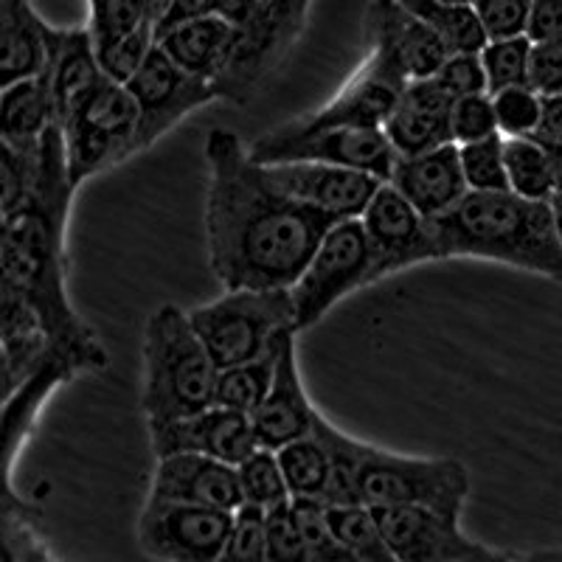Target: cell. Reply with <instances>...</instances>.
Returning <instances> with one entry per match:
<instances>
[{
	"label": "cell",
	"instance_id": "cell-9",
	"mask_svg": "<svg viewBox=\"0 0 562 562\" xmlns=\"http://www.w3.org/2000/svg\"><path fill=\"white\" fill-rule=\"evenodd\" d=\"M138 104L127 85L104 79L99 90L63 127L70 178L79 186L135 155Z\"/></svg>",
	"mask_w": 562,
	"mask_h": 562
},
{
	"label": "cell",
	"instance_id": "cell-16",
	"mask_svg": "<svg viewBox=\"0 0 562 562\" xmlns=\"http://www.w3.org/2000/svg\"><path fill=\"white\" fill-rule=\"evenodd\" d=\"M270 183L299 203L318 209L335 220L360 217L385 180L360 169L333 167L318 160H281L262 164Z\"/></svg>",
	"mask_w": 562,
	"mask_h": 562
},
{
	"label": "cell",
	"instance_id": "cell-43",
	"mask_svg": "<svg viewBox=\"0 0 562 562\" xmlns=\"http://www.w3.org/2000/svg\"><path fill=\"white\" fill-rule=\"evenodd\" d=\"M158 43V34H155V26L144 23L140 29L130 32L127 37L115 40L113 45L102 48L99 54V63H102V70L108 74L113 82H122L127 85L130 79L135 77L140 70V65L147 63L149 52L155 48Z\"/></svg>",
	"mask_w": 562,
	"mask_h": 562
},
{
	"label": "cell",
	"instance_id": "cell-53",
	"mask_svg": "<svg viewBox=\"0 0 562 562\" xmlns=\"http://www.w3.org/2000/svg\"><path fill=\"white\" fill-rule=\"evenodd\" d=\"M551 211H554L557 234H560V239H562V194H554V198H551Z\"/></svg>",
	"mask_w": 562,
	"mask_h": 562
},
{
	"label": "cell",
	"instance_id": "cell-22",
	"mask_svg": "<svg viewBox=\"0 0 562 562\" xmlns=\"http://www.w3.org/2000/svg\"><path fill=\"white\" fill-rule=\"evenodd\" d=\"M389 183H394L428 220L448 214L470 192L456 140L428 153L400 155Z\"/></svg>",
	"mask_w": 562,
	"mask_h": 562
},
{
	"label": "cell",
	"instance_id": "cell-15",
	"mask_svg": "<svg viewBox=\"0 0 562 562\" xmlns=\"http://www.w3.org/2000/svg\"><path fill=\"white\" fill-rule=\"evenodd\" d=\"M366 34L371 45L366 59L400 85L436 77L441 63L450 57L439 34L400 0H371L366 12Z\"/></svg>",
	"mask_w": 562,
	"mask_h": 562
},
{
	"label": "cell",
	"instance_id": "cell-38",
	"mask_svg": "<svg viewBox=\"0 0 562 562\" xmlns=\"http://www.w3.org/2000/svg\"><path fill=\"white\" fill-rule=\"evenodd\" d=\"M531 45H535V40L529 34L495 37L484 45L481 59H484L490 93H498V90L512 88V85H529Z\"/></svg>",
	"mask_w": 562,
	"mask_h": 562
},
{
	"label": "cell",
	"instance_id": "cell-30",
	"mask_svg": "<svg viewBox=\"0 0 562 562\" xmlns=\"http://www.w3.org/2000/svg\"><path fill=\"white\" fill-rule=\"evenodd\" d=\"M279 351L281 346L279 349L268 351V355H262V358L248 360V363L220 369L217 391H214V405H223V408L243 411V414L254 416V411L265 403L270 383H273Z\"/></svg>",
	"mask_w": 562,
	"mask_h": 562
},
{
	"label": "cell",
	"instance_id": "cell-29",
	"mask_svg": "<svg viewBox=\"0 0 562 562\" xmlns=\"http://www.w3.org/2000/svg\"><path fill=\"white\" fill-rule=\"evenodd\" d=\"M400 3L434 29L450 54H481L490 43V34L473 3H456V0H400Z\"/></svg>",
	"mask_w": 562,
	"mask_h": 562
},
{
	"label": "cell",
	"instance_id": "cell-12",
	"mask_svg": "<svg viewBox=\"0 0 562 562\" xmlns=\"http://www.w3.org/2000/svg\"><path fill=\"white\" fill-rule=\"evenodd\" d=\"M396 562H509L520 554L490 549L461 529V518L425 506H374Z\"/></svg>",
	"mask_w": 562,
	"mask_h": 562
},
{
	"label": "cell",
	"instance_id": "cell-31",
	"mask_svg": "<svg viewBox=\"0 0 562 562\" xmlns=\"http://www.w3.org/2000/svg\"><path fill=\"white\" fill-rule=\"evenodd\" d=\"M329 524L335 537L355 562H396L380 529L378 509L369 504L329 506Z\"/></svg>",
	"mask_w": 562,
	"mask_h": 562
},
{
	"label": "cell",
	"instance_id": "cell-13",
	"mask_svg": "<svg viewBox=\"0 0 562 562\" xmlns=\"http://www.w3.org/2000/svg\"><path fill=\"white\" fill-rule=\"evenodd\" d=\"M135 104H138V133H135V155L149 149L158 138L178 127L186 115L205 108L217 99L214 85L180 68L158 43L149 52L147 63L127 82Z\"/></svg>",
	"mask_w": 562,
	"mask_h": 562
},
{
	"label": "cell",
	"instance_id": "cell-48",
	"mask_svg": "<svg viewBox=\"0 0 562 562\" xmlns=\"http://www.w3.org/2000/svg\"><path fill=\"white\" fill-rule=\"evenodd\" d=\"M529 85L540 97L562 93V37L535 40L529 59Z\"/></svg>",
	"mask_w": 562,
	"mask_h": 562
},
{
	"label": "cell",
	"instance_id": "cell-21",
	"mask_svg": "<svg viewBox=\"0 0 562 562\" xmlns=\"http://www.w3.org/2000/svg\"><path fill=\"white\" fill-rule=\"evenodd\" d=\"M453 102L456 99L434 77L405 85L389 122L383 124L396 155H419L453 144V127H450Z\"/></svg>",
	"mask_w": 562,
	"mask_h": 562
},
{
	"label": "cell",
	"instance_id": "cell-3",
	"mask_svg": "<svg viewBox=\"0 0 562 562\" xmlns=\"http://www.w3.org/2000/svg\"><path fill=\"white\" fill-rule=\"evenodd\" d=\"M439 259H484L562 284V239L551 200L515 192H467L434 220Z\"/></svg>",
	"mask_w": 562,
	"mask_h": 562
},
{
	"label": "cell",
	"instance_id": "cell-20",
	"mask_svg": "<svg viewBox=\"0 0 562 562\" xmlns=\"http://www.w3.org/2000/svg\"><path fill=\"white\" fill-rule=\"evenodd\" d=\"M403 90L405 85L385 77L383 70L366 59L333 102L281 127L290 133H313L329 127H383Z\"/></svg>",
	"mask_w": 562,
	"mask_h": 562
},
{
	"label": "cell",
	"instance_id": "cell-54",
	"mask_svg": "<svg viewBox=\"0 0 562 562\" xmlns=\"http://www.w3.org/2000/svg\"><path fill=\"white\" fill-rule=\"evenodd\" d=\"M524 560H540V562H562V551H537V554L524 557Z\"/></svg>",
	"mask_w": 562,
	"mask_h": 562
},
{
	"label": "cell",
	"instance_id": "cell-28",
	"mask_svg": "<svg viewBox=\"0 0 562 562\" xmlns=\"http://www.w3.org/2000/svg\"><path fill=\"white\" fill-rule=\"evenodd\" d=\"M57 124L52 99V82L48 74L3 88V104H0V140L14 144H37L43 133Z\"/></svg>",
	"mask_w": 562,
	"mask_h": 562
},
{
	"label": "cell",
	"instance_id": "cell-47",
	"mask_svg": "<svg viewBox=\"0 0 562 562\" xmlns=\"http://www.w3.org/2000/svg\"><path fill=\"white\" fill-rule=\"evenodd\" d=\"M473 7L490 40H495L529 32L535 0H473Z\"/></svg>",
	"mask_w": 562,
	"mask_h": 562
},
{
	"label": "cell",
	"instance_id": "cell-34",
	"mask_svg": "<svg viewBox=\"0 0 562 562\" xmlns=\"http://www.w3.org/2000/svg\"><path fill=\"white\" fill-rule=\"evenodd\" d=\"M3 560H52L43 540L40 515L18 498L14 486L3 490Z\"/></svg>",
	"mask_w": 562,
	"mask_h": 562
},
{
	"label": "cell",
	"instance_id": "cell-26",
	"mask_svg": "<svg viewBox=\"0 0 562 562\" xmlns=\"http://www.w3.org/2000/svg\"><path fill=\"white\" fill-rule=\"evenodd\" d=\"M74 378H79L77 366L63 355H54L48 363L34 371L26 383H20L12 394H3V473H7V486H14V459L37 425L40 408L48 403L54 391L68 385Z\"/></svg>",
	"mask_w": 562,
	"mask_h": 562
},
{
	"label": "cell",
	"instance_id": "cell-42",
	"mask_svg": "<svg viewBox=\"0 0 562 562\" xmlns=\"http://www.w3.org/2000/svg\"><path fill=\"white\" fill-rule=\"evenodd\" d=\"M498 130L504 138H526L540 130L543 119V97L531 85H512V88L492 93Z\"/></svg>",
	"mask_w": 562,
	"mask_h": 562
},
{
	"label": "cell",
	"instance_id": "cell-24",
	"mask_svg": "<svg viewBox=\"0 0 562 562\" xmlns=\"http://www.w3.org/2000/svg\"><path fill=\"white\" fill-rule=\"evenodd\" d=\"M0 340H3V394H12L40 366L59 355L32 304L3 284H0Z\"/></svg>",
	"mask_w": 562,
	"mask_h": 562
},
{
	"label": "cell",
	"instance_id": "cell-8",
	"mask_svg": "<svg viewBox=\"0 0 562 562\" xmlns=\"http://www.w3.org/2000/svg\"><path fill=\"white\" fill-rule=\"evenodd\" d=\"M366 284H371V248L363 220H338L290 288L299 333L318 324L340 299Z\"/></svg>",
	"mask_w": 562,
	"mask_h": 562
},
{
	"label": "cell",
	"instance_id": "cell-52",
	"mask_svg": "<svg viewBox=\"0 0 562 562\" xmlns=\"http://www.w3.org/2000/svg\"><path fill=\"white\" fill-rule=\"evenodd\" d=\"M144 3H147V23H153L155 34H158V26L169 14V9H172L175 0H144Z\"/></svg>",
	"mask_w": 562,
	"mask_h": 562
},
{
	"label": "cell",
	"instance_id": "cell-49",
	"mask_svg": "<svg viewBox=\"0 0 562 562\" xmlns=\"http://www.w3.org/2000/svg\"><path fill=\"white\" fill-rule=\"evenodd\" d=\"M531 40H557L562 37V0H535L529 20Z\"/></svg>",
	"mask_w": 562,
	"mask_h": 562
},
{
	"label": "cell",
	"instance_id": "cell-35",
	"mask_svg": "<svg viewBox=\"0 0 562 562\" xmlns=\"http://www.w3.org/2000/svg\"><path fill=\"white\" fill-rule=\"evenodd\" d=\"M459 158L470 192H512L506 175V138L501 133L459 144Z\"/></svg>",
	"mask_w": 562,
	"mask_h": 562
},
{
	"label": "cell",
	"instance_id": "cell-27",
	"mask_svg": "<svg viewBox=\"0 0 562 562\" xmlns=\"http://www.w3.org/2000/svg\"><path fill=\"white\" fill-rule=\"evenodd\" d=\"M231 43H234V23L220 14L189 20L158 34V45L180 68L209 82H214L223 70Z\"/></svg>",
	"mask_w": 562,
	"mask_h": 562
},
{
	"label": "cell",
	"instance_id": "cell-6",
	"mask_svg": "<svg viewBox=\"0 0 562 562\" xmlns=\"http://www.w3.org/2000/svg\"><path fill=\"white\" fill-rule=\"evenodd\" d=\"M360 501L369 506H425L461 518L473 479L459 459H422L374 448L358 439Z\"/></svg>",
	"mask_w": 562,
	"mask_h": 562
},
{
	"label": "cell",
	"instance_id": "cell-23",
	"mask_svg": "<svg viewBox=\"0 0 562 562\" xmlns=\"http://www.w3.org/2000/svg\"><path fill=\"white\" fill-rule=\"evenodd\" d=\"M48 82H52L54 113L57 124H65L79 113L85 102L108 79L99 63L97 45L88 29H54L52 32V57H48Z\"/></svg>",
	"mask_w": 562,
	"mask_h": 562
},
{
	"label": "cell",
	"instance_id": "cell-51",
	"mask_svg": "<svg viewBox=\"0 0 562 562\" xmlns=\"http://www.w3.org/2000/svg\"><path fill=\"white\" fill-rule=\"evenodd\" d=\"M537 138V135H535ZM543 140V138H540ZM551 164V180H554V194H562V144L560 140H543Z\"/></svg>",
	"mask_w": 562,
	"mask_h": 562
},
{
	"label": "cell",
	"instance_id": "cell-10",
	"mask_svg": "<svg viewBox=\"0 0 562 562\" xmlns=\"http://www.w3.org/2000/svg\"><path fill=\"white\" fill-rule=\"evenodd\" d=\"M250 158L259 164L281 160H318L333 167L360 169L380 180H391L396 149L383 127H329L313 133H290L276 127L256 138L248 147Z\"/></svg>",
	"mask_w": 562,
	"mask_h": 562
},
{
	"label": "cell",
	"instance_id": "cell-39",
	"mask_svg": "<svg viewBox=\"0 0 562 562\" xmlns=\"http://www.w3.org/2000/svg\"><path fill=\"white\" fill-rule=\"evenodd\" d=\"M0 147H3V192H0V200H3V217H7L32 200L40 167V140L37 144L0 140Z\"/></svg>",
	"mask_w": 562,
	"mask_h": 562
},
{
	"label": "cell",
	"instance_id": "cell-18",
	"mask_svg": "<svg viewBox=\"0 0 562 562\" xmlns=\"http://www.w3.org/2000/svg\"><path fill=\"white\" fill-rule=\"evenodd\" d=\"M147 498L214 506L234 512L243 504L237 464L205 453L160 456Z\"/></svg>",
	"mask_w": 562,
	"mask_h": 562
},
{
	"label": "cell",
	"instance_id": "cell-4",
	"mask_svg": "<svg viewBox=\"0 0 562 562\" xmlns=\"http://www.w3.org/2000/svg\"><path fill=\"white\" fill-rule=\"evenodd\" d=\"M144 391L140 411L149 422L180 419L214 405L220 366L194 329L189 313L164 304L144 326Z\"/></svg>",
	"mask_w": 562,
	"mask_h": 562
},
{
	"label": "cell",
	"instance_id": "cell-40",
	"mask_svg": "<svg viewBox=\"0 0 562 562\" xmlns=\"http://www.w3.org/2000/svg\"><path fill=\"white\" fill-rule=\"evenodd\" d=\"M88 32L93 37L97 52L147 23V3L144 0H88Z\"/></svg>",
	"mask_w": 562,
	"mask_h": 562
},
{
	"label": "cell",
	"instance_id": "cell-7",
	"mask_svg": "<svg viewBox=\"0 0 562 562\" xmlns=\"http://www.w3.org/2000/svg\"><path fill=\"white\" fill-rule=\"evenodd\" d=\"M310 7L313 0H254L234 23L228 59L211 82L217 99L248 104L301 37Z\"/></svg>",
	"mask_w": 562,
	"mask_h": 562
},
{
	"label": "cell",
	"instance_id": "cell-1",
	"mask_svg": "<svg viewBox=\"0 0 562 562\" xmlns=\"http://www.w3.org/2000/svg\"><path fill=\"white\" fill-rule=\"evenodd\" d=\"M205 248L225 290L293 288L324 234L338 223L288 198L231 130L205 138Z\"/></svg>",
	"mask_w": 562,
	"mask_h": 562
},
{
	"label": "cell",
	"instance_id": "cell-17",
	"mask_svg": "<svg viewBox=\"0 0 562 562\" xmlns=\"http://www.w3.org/2000/svg\"><path fill=\"white\" fill-rule=\"evenodd\" d=\"M149 445L155 459L172 453H205L228 464H243L259 448V439L248 414L211 405L180 419L149 422Z\"/></svg>",
	"mask_w": 562,
	"mask_h": 562
},
{
	"label": "cell",
	"instance_id": "cell-33",
	"mask_svg": "<svg viewBox=\"0 0 562 562\" xmlns=\"http://www.w3.org/2000/svg\"><path fill=\"white\" fill-rule=\"evenodd\" d=\"M506 175H509V189L515 194H520V198H554L549 153H546L543 140L535 138V135L506 138Z\"/></svg>",
	"mask_w": 562,
	"mask_h": 562
},
{
	"label": "cell",
	"instance_id": "cell-2",
	"mask_svg": "<svg viewBox=\"0 0 562 562\" xmlns=\"http://www.w3.org/2000/svg\"><path fill=\"white\" fill-rule=\"evenodd\" d=\"M77 183L70 178L63 133L52 130L40 140V167L32 200L3 217L0 265L3 288H12L34 307L54 349L77 366L79 374H102L110 355L88 321L68 299V231L70 200Z\"/></svg>",
	"mask_w": 562,
	"mask_h": 562
},
{
	"label": "cell",
	"instance_id": "cell-45",
	"mask_svg": "<svg viewBox=\"0 0 562 562\" xmlns=\"http://www.w3.org/2000/svg\"><path fill=\"white\" fill-rule=\"evenodd\" d=\"M268 560L273 562H310L299 524L293 515V498L268 509Z\"/></svg>",
	"mask_w": 562,
	"mask_h": 562
},
{
	"label": "cell",
	"instance_id": "cell-14",
	"mask_svg": "<svg viewBox=\"0 0 562 562\" xmlns=\"http://www.w3.org/2000/svg\"><path fill=\"white\" fill-rule=\"evenodd\" d=\"M371 248V284L422 262H439L434 220L385 180L360 214Z\"/></svg>",
	"mask_w": 562,
	"mask_h": 562
},
{
	"label": "cell",
	"instance_id": "cell-41",
	"mask_svg": "<svg viewBox=\"0 0 562 562\" xmlns=\"http://www.w3.org/2000/svg\"><path fill=\"white\" fill-rule=\"evenodd\" d=\"M223 562H268V509L259 504H243L234 509Z\"/></svg>",
	"mask_w": 562,
	"mask_h": 562
},
{
	"label": "cell",
	"instance_id": "cell-46",
	"mask_svg": "<svg viewBox=\"0 0 562 562\" xmlns=\"http://www.w3.org/2000/svg\"><path fill=\"white\" fill-rule=\"evenodd\" d=\"M436 82L448 90L453 99L473 97V93H490V85H486V70L481 54H450L441 68L436 70Z\"/></svg>",
	"mask_w": 562,
	"mask_h": 562
},
{
	"label": "cell",
	"instance_id": "cell-11",
	"mask_svg": "<svg viewBox=\"0 0 562 562\" xmlns=\"http://www.w3.org/2000/svg\"><path fill=\"white\" fill-rule=\"evenodd\" d=\"M234 512L147 498L135 524L140 551L153 560L217 562L228 543Z\"/></svg>",
	"mask_w": 562,
	"mask_h": 562
},
{
	"label": "cell",
	"instance_id": "cell-36",
	"mask_svg": "<svg viewBox=\"0 0 562 562\" xmlns=\"http://www.w3.org/2000/svg\"><path fill=\"white\" fill-rule=\"evenodd\" d=\"M293 515L310 562H355L335 537L329 524V504L324 498H293Z\"/></svg>",
	"mask_w": 562,
	"mask_h": 562
},
{
	"label": "cell",
	"instance_id": "cell-19",
	"mask_svg": "<svg viewBox=\"0 0 562 562\" xmlns=\"http://www.w3.org/2000/svg\"><path fill=\"white\" fill-rule=\"evenodd\" d=\"M315 416H318V408L310 403L299 371V358H295V335H290L281 344L268 396L250 416L259 448L279 450L301 436H310L315 428Z\"/></svg>",
	"mask_w": 562,
	"mask_h": 562
},
{
	"label": "cell",
	"instance_id": "cell-25",
	"mask_svg": "<svg viewBox=\"0 0 562 562\" xmlns=\"http://www.w3.org/2000/svg\"><path fill=\"white\" fill-rule=\"evenodd\" d=\"M52 32L32 0H0V85L40 77L52 57Z\"/></svg>",
	"mask_w": 562,
	"mask_h": 562
},
{
	"label": "cell",
	"instance_id": "cell-50",
	"mask_svg": "<svg viewBox=\"0 0 562 562\" xmlns=\"http://www.w3.org/2000/svg\"><path fill=\"white\" fill-rule=\"evenodd\" d=\"M535 135L543 140H560L562 144V93L543 97V119H540V130Z\"/></svg>",
	"mask_w": 562,
	"mask_h": 562
},
{
	"label": "cell",
	"instance_id": "cell-37",
	"mask_svg": "<svg viewBox=\"0 0 562 562\" xmlns=\"http://www.w3.org/2000/svg\"><path fill=\"white\" fill-rule=\"evenodd\" d=\"M237 470L243 498L250 501V504H259L265 509H270V506L284 504V501L293 498L276 450L256 448L243 464H237Z\"/></svg>",
	"mask_w": 562,
	"mask_h": 562
},
{
	"label": "cell",
	"instance_id": "cell-44",
	"mask_svg": "<svg viewBox=\"0 0 562 562\" xmlns=\"http://www.w3.org/2000/svg\"><path fill=\"white\" fill-rule=\"evenodd\" d=\"M450 127H453L456 144H470V140L498 135V115H495L492 93H473V97L456 99Z\"/></svg>",
	"mask_w": 562,
	"mask_h": 562
},
{
	"label": "cell",
	"instance_id": "cell-5",
	"mask_svg": "<svg viewBox=\"0 0 562 562\" xmlns=\"http://www.w3.org/2000/svg\"><path fill=\"white\" fill-rule=\"evenodd\" d=\"M220 369L248 363L299 333L290 288L225 290L223 299L189 313Z\"/></svg>",
	"mask_w": 562,
	"mask_h": 562
},
{
	"label": "cell",
	"instance_id": "cell-32",
	"mask_svg": "<svg viewBox=\"0 0 562 562\" xmlns=\"http://www.w3.org/2000/svg\"><path fill=\"white\" fill-rule=\"evenodd\" d=\"M293 498H324L329 484V450L315 434L301 436L276 450Z\"/></svg>",
	"mask_w": 562,
	"mask_h": 562
},
{
	"label": "cell",
	"instance_id": "cell-55",
	"mask_svg": "<svg viewBox=\"0 0 562 562\" xmlns=\"http://www.w3.org/2000/svg\"><path fill=\"white\" fill-rule=\"evenodd\" d=\"M456 3H473V0H456Z\"/></svg>",
	"mask_w": 562,
	"mask_h": 562
}]
</instances>
